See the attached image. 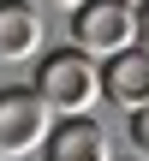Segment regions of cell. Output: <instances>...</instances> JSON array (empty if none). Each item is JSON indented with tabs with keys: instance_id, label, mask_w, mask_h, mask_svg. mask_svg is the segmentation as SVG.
Segmentation results:
<instances>
[{
	"instance_id": "1",
	"label": "cell",
	"mask_w": 149,
	"mask_h": 161,
	"mask_svg": "<svg viewBox=\"0 0 149 161\" xmlns=\"http://www.w3.org/2000/svg\"><path fill=\"white\" fill-rule=\"evenodd\" d=\"M30 90L54 108V119H66V114H90V108L102 102V60L84 54L78 42H72V48H48V54L36 60Z\"/></svg>"
},
{
	"instance_id": "2",
	"label": "cell",
	"mask_w": 149,
	"mask_h": 161,
	"mask_svg": "<svg viewBox=\"0 0 149 161\" xmlns=\"http://www.w3.org/2000/svg\"><path fill=\"white\" fill-rule=\"evenodd\" d=\"M54 131V108L30 90V84H6L0 90V161L36 155Z\"/></svg>"
},
{
	"instance_id": "3",
	"label": "cell",
	"mask_w": 149,
	"mask_h": 161,
	"mask_svg": "<svg viewBox=\"0 0 149 161\" xmlns=\"http://www.w3.org/2000/svg\"><path fill=\"white\" fill-rule=\"evenodd\" d=\"M72 42H78L84 54H96V60L131 48V42H137V6H131V0H84V6L72 12Z\"/></svg>"
},
{
	"instance_id": "4",
	"label": "cell",
	"mask_w": 149,
	"mask_h": 161,
	"mask_svg": "<svg viewBox=\"0 0 149 161\" xmlns=\"http://www.w3.org/2000/svg\"><path fill=\"white\" fill-rule=\"evenodd\" d=\"M102 96L113 108H125V114L149 108V48L131 42V48H119V54L102 60Z\"/></svg>"
},
{
	"instance_id": "5",
	"label": "cell",
	"mask_w": 149,
	"mask_h": 161,
	"mask_svg": "<svg viewBox=\"0 0 149 161\" xmlns=\"http://www.w3.org/2000/svg\"><path fill=\"white\" fill-rule=\"evenodd\" d=\"M42 161H113V143H108L102 119L66 114V119H54V131L42 143Z\"/></svg>"
},
{
	"instance_id": "6",
	"label": "cell",
	"mask_w": 149,
	"mask_h": 161,
	"mask_svg": "<svg viewBox=\"0 0 149 161\" xmlns=\"http://www.w3.org/2000/svg\"><path fill=\"white\" fill-rule=\"evenodd\" d=\"M42 60V12L30 0H0V66Z\"/></svg>"
},
{
	"instance_id": "7",
	"label": "cell",
	"mask_w": 149,
	"mask_h": 161,
	"mask_svg": "<svg viewBox=\"0 0 149 161\" xmlns=\"http://www.w3.org/2000/svg\"><path fill=\"white\" fill-rule=\"evenodd\" d=\"M131 149L149 161V108H137V114H131Z\"/></svg>"
},
{
	"instance_id": "8",
	"label": "cell",
	"mask_w": 149,
	"mask_h": 161,
	"mask_svg": "<svg viewBox=\"0 0 149 161\" xmlns=\"http://www.w3.org/2000/svg\"><path fill=\"white\" fill-rule=\"evenodd\" d=\"M137 48H149V0H137Z\"/></svg>"
},
{
	"instance_id": "9",
	"label": "cell",
	"mask_w": 149,
	"mask_h": 161,
	"mask_svg": "<svg viewBox=\"0 0 149 161\" xmlns=\"http://www.w3.org/2000/svg\"><path fill=\"white\" fill-rule=\"evenodd\" d=\"M42 6H60V12H78L84 0H42Z\"/></svg>"
},
{
	"instance_id": "10",
	"label": "cell",
	"mask_w": 149,
	"mask_h": 161,
	"mask_svg": "<svg viewBox=\"0 0 149 161\" xmlns=\"http://www.w3.org/2000/svg\"><path fill=\"white\" fill-rule=\"evenodd\" d=\"M131 6H137V0H131Z\"/></svg>"
}]
</instances>
